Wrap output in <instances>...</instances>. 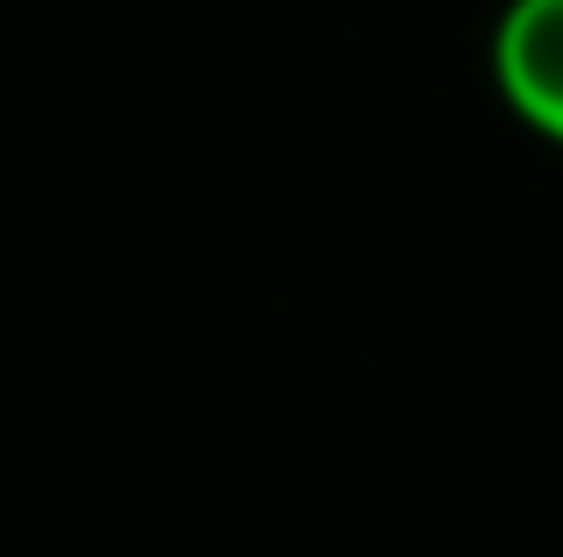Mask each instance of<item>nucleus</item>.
<instances>
[{"label":"nucleus","mask_w":563,"mask_h":557,"mask_svg":"<svg viewBox=\"0 0 563 557\" xmlns=\"http://www.w3.org/2000/svg\"><path fill=\"white\" fill-rule=\"evenodd\" d=\"M493 86L521 129L563 143V0H507L493 22Z\"/></svg>","instance_id":"1"}]
</instances>
